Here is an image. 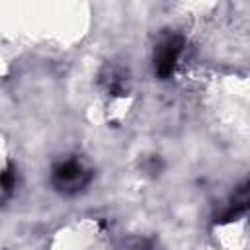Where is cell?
Returning <instances> with one entry per match:
<instances>
[{
	"mask_svg": "<svg viewBox=\"0 0 250 250\" xmlns=\"http://www.w3.org/2000/svg\"><path fill=\"white\" fill-rule=\"evenodd\" d=\"M104 230L98 221L94 219H82L76 225H68L61 229L55 234L53 246H64V248H90L102 244Z\"/></svg>",
	"mask_w": 250,
	"mask_h": 250,
	"instance_id": "1",
	"label": "cell"
},
{
	"mask_svg": "<svg viewBox=\"0 0 250 250\" xmlns=\"http://www.w3.org/2000/svg\"><path fill=\"white\" fill-rule=\"evenodd\" d=\"M8 182H10V162H8V156L4 154V150L0 148V199L4 197V193L8 189Z\"/></svg>",
	"mask_w": 250,
	"mask_h": 250,
	"instance_id": "2",
	"label": "cell"
}]
</instances>
